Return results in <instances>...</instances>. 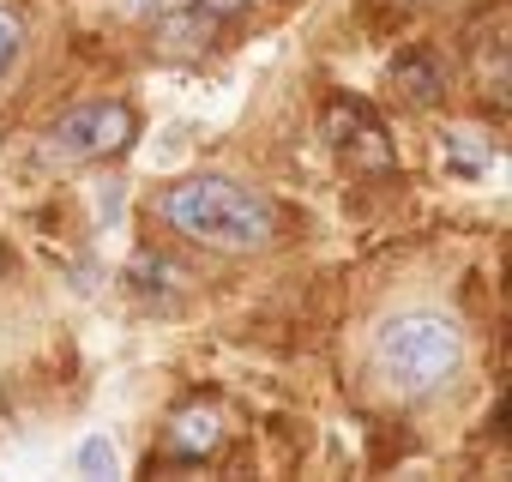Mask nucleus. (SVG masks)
I'll return each instance as SVG.
<instances>
[{"instance_id": "f257e3e1", "label": "nucleus", "mask_w": 512, "mask_h": 482, "mask_svg": "<svg viewBox=\"0 0 512 482\" xmlns=\"http://www.w3.org/2000/svg\"><path fill=\"white\" fill-rule=\"evenodd\" d=\"M151 211L175 235L199 241V248H223V254H260V248H272V235H278L272 193L247 187L235 175H187V181H169V187H157Z\"/></svg>"}, {"instance_id": "f03ea898", "label": "nucleus", "mask_w": 512, "mask_h": 482, "mask_svg": "<svg viewBox=\"0 0 512 482\" xmlns=\"http://www.w3.org/2000/svg\"><path fill=\"white\" fill-rule=\"evenodd\" d=\"M464 368V326L452 314L416 308L374 332V374L404 398H434Z\"/></svg>"}, {"instance_id": "7ed1b4c3", "label": "nucleus", "mask_w": 512, "mask_h": 482, "mask_svg": "<svg viewBox=\"0 0 512 482\" xmlns=\"http://www.w3.org/2000/svg\"><path fill=\"white\" fill-rule=\"evenodd\" d=\"M133 109L127 103H109V97H91V103H73L61 109V121L49 127V145L67 157V163H103L115 151L133 145Z\"/></svg>"}, {"instance_id": "20e7f679", "label": "nucleus", "mask_w": 512, "mask_h": 482, "mask_svg": "<svg viewBox=\"0 0 512 482\" xmlns=\"http://www.w3.org/2000/svg\"><path fill=\"white\" fill-rule=\"evenodd\" d=\"M223 440H229V422H223V410H211V404H193V410H181V416L169 422V452H175L181 464H205Z\"/></svg>"}, {"instance_id": "39448f33", "label": "nucleus", "mask_w": 512, "mask_h": 482, "mask_svg": "<svg viewBox=\"0 0 512 482\" xmlns=\"http://www.w3.org/2000/svg\"><path fill=\"white\" fill-rule=\"evenodd\" d=\"M392 91H398L404 103L428 109V103H440V97H446V67H440L428 49H410V55H398V61H392Z\"/></svg>"}, {"instance_id": "423d86ee", "label": "nucleus", "mask_w": 512, "mask_h": 482, "mask_svg": "<svg viewBox=\"0 0 512 482\" xmlns=\"http://www.w3.org/2000/svg\"><path fill=\"white\" fill-rule=\"evenodd\" d=\"M446 163H452V175L476 181V175H488L494 151L482 145V133H464V127H452V133H446Z\"/></svg>"}, {"instance_id": "0eeeda50", "label": "nucleus", "mask_w": 512, "mask_h": 482, "mask_svg": "<svg viewBox=\"0 0 512 482\" xmlns=\"http://www.w3.org/2000/svg\"><path fill=\"white\" fill-rule=\"evenodd\" d=\"M127 284H139V290H169V284H181V272H175L169 260H151V254H145V260L127 266Z\"/></svg>"}, {"instance_id": "6e6552de", "label": "nucleus", "mask_w": 512, "mask_h": 482, "mask_svg": "<svg viewBox=\"0 0 512 482\" xmlns=\"http://www.w3.org/2000/svg\"><path fill=\"white\" fill-rule=\"evenodd\" d=\"M79 470H85V476H115V446H109L103 434H91V440L79 446Z\"/></svg>"}, {"instance_id": "1a4fd4ad", "label": "nucleus", "mask_w": 512, "mask_h": 482, "mask_svg": "<svg viewBox=\"0 0 512 482\" xmlns=\"http://www.w3.org/2000/svg\"><path fill=\"white\" fill-rule=\"evenodd\" d=\"M13 61H19V25L0 13V79H7V67H13Z\"/></svg>"}, {"instance_id": "9d476101", "label": "nucleus", "mask_w": 512, "mask_h": 482, "mask_svg": "<svg viewBox=\"0 0 512 482\" xmlns=\"http://www.w3.org/2000/svg\"><path fill=\"white\" fill-rule=\"evenodd\" d=\"M127 13H139V19H157V13H175V7H187V0H121Z\"/></svg>"}, {"instance_id": "9b49d317", "label": "nucleus", "mask_w": 512, "mask_h": 482, "mask_svg": "<svg viewBox=\"0 0 512 482\" xmlns=\"http://www.w3.org/2000/svg\"><path fill=\"white\" fill-rule=\"evenodd\" d=\"M0 272H7V254H0Z\"/></svg>"}]
</instances>
